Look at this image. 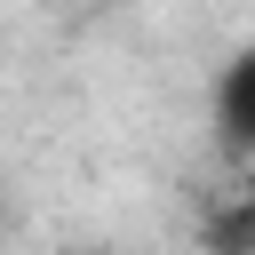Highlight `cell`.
Listing matches in <instances>:
<instances>
[{"label": "cell", "instance_id": "obj_2", "mask_svg": "<svg viewBox=\"0 0 255 255\" xmlns=\"http://www.w3.org/2000/svg\"><path fill=\"white\" fill-rule=\"evenodd\" d=\"M207 255H255V191H231L207 215Z\"/></svg>", "mask_w": 255, "mask_h": 255}, {"label": "cell", "instance_id": "obj_1", "mask_svg": "<svg viewBox=\"0 0 255 255\" xmlns=\"http://www.w3.org/2000/svg\"><path fill=\"white\" fill-rule=\"evenodd\" d=\"M207 120H215L223 159L255 167V48H239V56L215 72V104H207Z\"/></svg>", "mask_w": 255, "mask_h": 255}]
</instances>
